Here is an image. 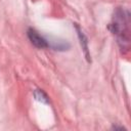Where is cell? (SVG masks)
Returning a JSON list of instances; mask_svg holds the SVG:
<instances>
[{"mask_svg": "<svg viewBox=\"0 0 131 131\" xmlns=\"http://www.w3.org/2000/svg\"><path fill=\"white\" fill-rule=\"evenodd\" d=\"M28 36H29V39L32 42V44L35 45L36 47H38V48H46V47H48L47 41L41 35H39L38 32H36L35 30L30 29L28 31Z\"/></svg>", "mask_w": 131, "mask_h": 131, "instance_id": "6da1fadb", "label": "cell"}, {"mask_svg": "<svg viewBox=\"0 0 131 131\" xmlns=\"http://www.w3.org/2000/svg\"><path fill=\"white\" fill-rule=\"evenodd\" d=\"M35 96L38 100H41V101H44V102H47V96L46 94L42 91V90H37L35 92Z\"/></svg>", "mask_w": 131, "mask_h": 131, "instance_id": "7a4b0ae2", "label": "cell"}]
</instances>
